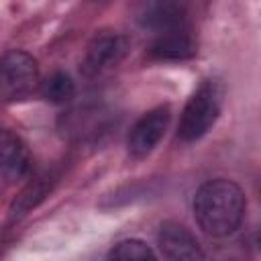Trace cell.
<instances>
[{
  "instance_id": "obj_1",
  "label": "cell",
  "mask_w": 261,
  "mask_h": 261,
  "mask_svg": "<svg viewBox=\"0 0 261 261\" xmlns=\"http://www.w3.org/2000/svg\"><path fill=\"white\" fill-rule=\"evenodd\" d=\"M192 210L198 226L208 237L222 239L241 226L247 210V198L234 181L216 177L196 190Z\"/></svg>"
},
{
  "instance_id": "obj_6",
  "label": "cell",
  "mask_w": 261,
  "mask_h": 261,
  "mask_svg": "<svg viewBox=\"0 0 261 261\" xmlns=\"http://www.w3.org/2000/svg\"><path fill=\"white\" fill-rule=\"evenodd\" d=\"M157 245L165 261H206V253L198 239L179 222H163L157 230Z\"/></svg>"
},
{
  "instance_id": "obj_8",
  "label": "cell",
  "mask_w": 261,
  "mask_h": 261,
  "mask_svg": "<svg viewBox=\"0 0 261 261\" xmlns=\"http://www.w3.org/2000/svg\"><path fill=\"white\" fill-rule=\"evenodd\" d=\"M137 20L141 22V27L167 33V31H175V29H184V20H186V8L179 2H169V0H157V2H147L139 8L137 12Z\"/></svg>"
},
{
  "instance_id": "obj_4",
  "label": "cell",
  "mask_w": 261,
  "mask_h": 261,
  "mask_svg": "<svg viewBox=\"0 0 261 261\" xmlns=\"http://www.w3.org/2000/svg\"><path fill=\"white\" fill-rule=\"evenodd\" d=\"M130 49V39L122 33L116 31H104L98 33L82 59V73L86 77H96L112 67H116L128 53Z\"/></svg>"
},
{
  "instance_id": "obj_9",
  "label": "cell",
  "mask_w": 261,
  "mask_h": 261,
  "mask_svg": "<svg viewBox=\"0 0 261 261\" xmlns=\"http://www.w3.org/2000/svg\"><path fill=\"white\" fill-rule=\"evenodd\" d=\"M149 51L155 59L179 61V59H190L196 55V43L190 37V33H186L184 29H175V31L161 33L151 43Z\"/></svg>"
},
{
  "instance_id": "obj_2",
  "label": "cell",
  "mask_w": 261,
  "mask_h": 261,
  "mask_svg": "<svg viewBox=\"0 0 261 261\" xmlns=\"http://www.w3.org/2000/svg\"><path fill=\"white\" fill-rule=\"evenodd\" d=\"M224 88L218 80H204L196 92L188 98L179 124H177V139L184 143H194L202 139L218 120L222 108Z\"/></svg>"
},
{
  "instance_id": "obj_3",
  "label": "cell",
  "mask_w": 261,
  "mask_h": 261,
  "mask_svg": "<svg viewBox=\"0 0 261 261\" xmlns=\"http://www.w3.org/2000/svg\"><path fill=\"white\" fill-rule=\"evenodd\" d=\"M39 86V65L33 55L16 49L0 57V102H22Z\"/></svg>"
},
{
  "instance_id": "obj_7",
  "label": "cell",
  "mask_w": 261,
  "mask_h": 261,
  "mask_svg": "<svg viewBox=\"0 0 261 261\" xmlns=\"http://www.w3.org/2000/svg\"><path fill=\"white\" fill-rule=\"evenodd\" d=\"M31 167V153L20 137L0 128V186L22 179Z\"/></svg>"
},
{
  "instance_id": "obj_10",
  "label": "cell",
  "mask_w": 261,
  "mask_h": 261,
  "mask_svg": "<svg viewBox=\"0 0 261 261\" xmlns=\"http://www.w3.org/2000/svg\"><path fill=\"white\" fill-rule=\"evenodd\" d=\"M41 96L51 104H65L75 96V82L63 71H55L41 82Z\"/></svg>"
},
{
  "instance_id": "obj_5",
  "label": "cell",
  "mask_w": 261,
  "mask_h": 261,
  "mask_svg": "<svg viewBox=\"0 0 261 261\" xmlns=\"http://www.w3.org/2000/svg\"><path fill=\"white\" fill-rule=\"evenodd\" d=\"M169 120H171L169 106H157L145 112L128 130V137H126L128 155L135 159L147 157L163 139L169 126Z\"/></svg>"
},
{
  "instance_id": "obj_11",
  "label": "cell",
  "mask_w": 261,
  "mask_h": 261,
  "mask_svg": "<svg viewBox=\"0 0 261 261\" xmlns=\"http://www.w3.org/2000/svg\"><path fill=\"white\" fill-rule=\"evenodd\" d=\"M49 177H37L33 184H29L20 196H16V200L10 206V218H18L22 214H27L31 208H35L51 190V181H47Z\"/></svg>"
},
{
  "instance_id": "obj_12",
  "label": "cell",
  "mask_w": 261,
  "mask_h": 261,
  "mask_svg": "<svg viewBox=\"0 0 261 261\" xmlns=\"http://www.w3.org/2000/svg\"><path fill=\"white\" fill-rule=\"evenodd\" d=\"M108 261H157V257L147 243L139 239H124L110 249Z\"/></svg>"
}]
</instances>
